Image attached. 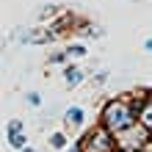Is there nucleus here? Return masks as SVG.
<instances>
[{
	"mask_svg": "<svg viewBox=\"0 0 152 152\" xmlns=\"http://www.w3.org/2000/svg\"><path fill=\"white\" fill-rule=\"evenodd\" d=\"M136 122H138L136 102H130V100H111V102H105V108H102V127L111 130L113 136H119L122 130L133 127Z\"/></svg>",
	"mask_w": 152,
	"mask_h": 152,
	"instance_id": "obj_1",
	"label": "nucleus"
},
{
	"mask_svg": "<svg viewBox=\"0 0 152 152\" xmlns=\"http://www.w3.org/2000/svg\"><path fill=\"white\" fill-rule=\"evenodd\" d=\"M116 138V149L119 152H144L147 144H149V127H144L141 122H136L133 127L122 130Z\"/></svg>",
	"mask_w": 152,
	"mask_h": 152,
	"instance_id": "obj_2",
	"label": "nucleus"
},
{
	"mask_svg": "<svg viewBox=\"0 0 152 152\" xmlns=\"http://www.w3.org/2000/svg\"><path fill=\"white\" fill-rule=\"evenodd\" d=\"M80 149L83 152H116V138L111 130H105L100 124V127L86 133V138L80 141Z\"/></svg>",
	"mask_w": 152,
	"mask_h": 152,
	"instance_id": "obj_3",
	"label": "nucleus"
},
{
	"mask_svg": "<svg viewBox=\"0 0 152 152\" xmlns=\"http://www.w3.org/2000/svg\"><path fill=\"white\" fill-rule=\"evenodd\" d=\"M136 113H138V122L152 130V94L144 100H136Z\"/></svg>",
	"mask_w": 152,
	"mask_h": 152,
	"instance_id": "obj_4",
	"label": "nucleus"
},
{
	"mask_svg": "<svg viewBox=\"0 0 152 152\" xmlns=\"http://www.w3.org/2000/svg\"><path fill=\"white\" fill-rule=\"evenodd\" d=\"M8 141L14 149H25V136H22V122H11L8 124Z\"/></svg>",
	"mask_w": 152,
	"mask_h": 152,
	"instance_id": "obj_5",
	"label": "nucleus"
},
{
	"mask_svg": "<svg viewBox=\"0 0 152 152\" xmlns=\"http://www.w3.org/2000/svg\"><path fill=\"white\" fill-rule=\"evenodd\" d=\"M64 119H66V124H75V127H77V124H83V108H77V105H75V108H69L64 113Z\"/></svg>",
	"mask_w": 152,
	"mask_h": 152,
	"instance_id": "obj_6",
	"label": "nucleus"
},
{
	"mask_svg": "<svg viewBox=\"0 0 152 152\" xmlns=\"http://www.w3.org/2000/svg\"><path fill=\"white\" fill-rule=\"evenodd\" d=\"M64 75H66V86H77L80 80H83V72H80L77 66H69Z\"/></svg>",
	"mask_w": 152,
	"mask_h": 152,
	"instance_id": "obj_7",
	"label": "nucleus"
},
{
	"mask_svg": "<svg viewBox=\"0 0 152 152\" xmlns=\"http://www.w3.org/2000/svg\"><path fill=\"white\" fill-rule=\"evenodd\" d=\"M53 147H56V149H64V144H66V138H64V133H53Z\"/></svg>",
	"mask_w": 152,
	"mask_h": 152,
	"instance_id": "obj_8",
	"label": "nucleus"
},
{
	"mask_svg": "<svg viewBox=\"0 0 152 152\" xmlns=\"http://www.w3.org/2000/svg\"><path fill=\"white\" fill-rule=\"evenodd\" d=\"M66 56H69V58H72V56L80 58V56H86V47H83V44H75V47H69V50H66Z\"/></svg>",
	"mask_w": 152,
	"mask_h": 152,
	"instance_id": "obj_9",
	"label": "nucleus"
},
{
	"mask_svg": "<svg viewBox=\"0 0 152 152\" xmlns=\"http://www.w3.org/2000/svg\"><path fill=\"white\" fill-rule=\"evenodd\" d=\"M28 102H31V105H39V102H42V97H39L36 91H31V94H28Z\"/></svg>",
	"mask_w": 152,
	"mask_h": 152,
	"instance_id": "obj_10",
	"label": "nucleus"
},
{
	"mask_svg": "<svg viewBox=\"0 0 152 152\" xmlns=\"http://www.w3.org/2000/svg\"><path fill=\"white\" fill-rule=\"evenodd\" d=\"M144 47H147V50H152V39H147V44H144Z\"/></svg>",
	"mask_w": 152,
	"mask_h": 152,
	"instance_id": "obj_11",
	"label": "nucleus"
},
{
	"mask_svg": "<svg viewBox=\"0 0 152 152\" xmlns=\"http://www.w3.org/2000/svg\"><path fill=\"white\" fill-rule=\"evenodd\" d=\"M20 152H36V149H31V147H25V149H20Z\"/></svg>",
	"mask_w": 152,
	"mask_h": 152,
	"instance_id": "obj_12",
	"label": "nucleus"
}]
</instances>
